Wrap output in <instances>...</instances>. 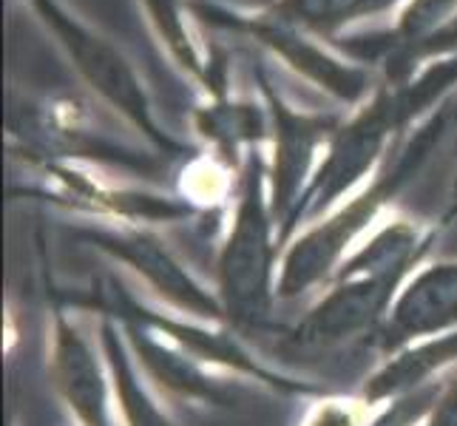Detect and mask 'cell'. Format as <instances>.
<instances>
[{
    "label": "cell",
    "instance_id": "cell-13",
    "mask_svg": "<svg viewBox=\"0 0 457 426\" xmlns=\"http://www.w3.org/2000/svg\"><path fill=\"white\" fill-rule=\"evenodd\" d=\"M103 341L108 350V361H112L114 370V381H117V392L122 401V413L129 418V426H170L165 421V415L156 409V404L145 396V389H139L137 375L129 364V358L120 350V341L114 336L112 327L103 330Z\"/></svg>",
    "mask_w": 457,
    "mask_h": 426
},
{
    "label": "cell",
    "instance_id": "cell-1",
    "mask_svg": "<svg viewBox=\"0 0 457 426\" xmlns=\"http://www.w3.org/2000/svg\"><path fill=\"white\" fill-rule=\"evenodd\" d=\"M440 125H444V120H435L427 129V134H420L412 146H409V151L398 156L395 168H389L384 173V180L375 182L372 191L358 196L346 211L336 213L329 222L312 228L307 236L298 239V245L285 259V271H281V279H278V296H285V298L302 296L312 284L327 279V273L333 271L338 259L344 256L346 245L353 242V236L375 216L378 205L395 194L409 180V173L423 163V156L429 151V142L435 137V129H440Z\"/></svg>",
    "mask_w": 457,
    "mask_h": 426
},
{
    "label": "cell",
    "instance_id": "cell-7",
    "mask_svg": "<svg viewBox=\"0 0 457 426\" xmlns=\"http://www.w3.org/2000/svg\"><path fill=\"white\" fill-rule=\"evenodd\" d=\"M97 242H103V247H108L122 262L134 264L139 273H145L179 307L199 315L219 313L213 298L148 236H97Z\"/></svg>",
    "mask_w": 457,
    "mask_h": 426
},
{
    "label": "cell",
    "instance_id": "cell-19",
    "mask_svg": "<svg viewBox=\"0 0 457 426\" xmlns=\"http://www.w3.org/2000/svg\"><path fill=\"white\" fill-rule=\"evenodd\" d=\"M350 423H353V418H350V413H344V409H324L312 426H350Z\"/></svg>",
    "mask_w": 457,
    "mask_h": 426
},
{
    "label": "cell",
    "instance_id": "cell-8",
    "mask_svg": "<svg viewBox=\"0 0 457 426\" xmlns=\"http://www.w3.org/2000/svg\"><path fill=\"white\" fill-rule=\"evenodd\" d=\"M54 372L62 396L69 398L74 413L83 418L86 426H108L105 415V387L100 378V367L94 361L88 344L77 330L60 324L54 344Z\"/></svg>",
    "mask_w": 457,
    "mask_h": 426
},
{
    "label": "cell",
    "instance_id": "cell-12",
    "mask_svg": "<svg viewBox=\"0 0 457 426\" xmlns=\"http://www.w3.org/2000/svg\"><path fill=\"white\" fill-rule=\"evenodd\" d=\"M264 38L273 40L298 69H304L310 77H315L319 83H324L329 91L341 94V97L353 100V97H358L361 91H364V77H361L358 71H353V69L338 66V63L324 57L321 52H315L312 46L285 35V31H264Z\"/></svg>",
    "mask_w": 457,
    "mask_h": 426
},
{
    "label": "cell",
    "instance_id": "cell-6",
    "mask_svg": "<svg viewBox=\"0 0 457 426\" xmlns=\"http://www.w3.org/2000/svg\"><path fill=\"white\" fill-rule=\"evenodd\" d=\"M457 327V262L423 271L389 310L386 347Z\"/></svg>",
    "mask_w": 457,
    "mask_h": 426
},
{
    "label": "cell",
    "instance_id": "cell-3",
    "mask_svg": "<svg viewBox=\"0 0 457 426\" xmlns=\"http://www.w3.org/2000/svg\"><path fill=\"white\" fill-rule=\"evenodd\" d=\"M423 103H429V97L423 94V88L415 91L412 86L395 94L392 100L375 103L364 117H358L350 129L336 139L333 151H329V160L321 168V177L315 180L312 191L307 202L298 208V213H319L344 191V188H350L361 173L370 168L378 151L384 148L386 134L395 129V125H401L406 117H412Z\"/></svg>",
    "mask_w": 457,
    "mask_h": 426
},
{
    "label": "cell",
    "instance_id": "cell-10",
    "mask_svg": "<svg viewBox=\"0 0 457 426\" xmlns=\"http://www.w3.org/2000/svg\"><path fill=\"white\" fill-rule=\"evenodd\" d=\"M278 114V160H276V208L287 211L302 182L307 163L312 156L315 142L321 137L324 122L295 117L285 108H276Z\"/></svg>",
    "mask_w": 457,
    "mask_h": 426
},
{
    "label": "cell",
    "instance_id": "cell-5",
    "mask_svg": "<svg viewBox=\"0 0 457 426\" xmlns=\"http://www.w3.org/2000/svg\"><path fill=\"white\" fill-rule=\"evenodd\" d=\"M35 4L46 14L49 26H54V31L62 38L66 49L77 60V66H80V71L88 77V83L154 137V125L148 120V105L143 97V88H139L131 69L125 66V60L108 43L88 35L83 26L71 23L54 4H49V0H35Z\"/></svg>",
    "mask_w": 457,
    "mask_h": 426
},
{
    "label": "cell",
    "instance_id": "cell-11",
    "mask_svg": "<svg viewBox=\"0 0 457 426\" xmlns=\"http://www.w3.org/2000/svg\"><path fill=\"white\" fill-rule=\"evenodd\" d=\"M418 256V233L409 225H392L384 233H378L375 239L361 250V254L344 264L341 281L355 276H372V273H401L406 264Z\"/></svg>",
    "mask_w": 457,
    "mask_h": 426
},
{
    "label": "cell",
    "instance_id": "cell-2",
    "mask_svg": "<svg viewBox=\"0 0 457 426\" xmlns=\"http://www.w3.org/2000/svg\"><path fill=\"white\" fill-rule=\"evenodd\" d=\"M270 276H273V242L270 222L262 199L259 168L250 171L239 213L230 239L219 262V290L225 310L236 322H259L270 305Z\"/></svg>",
    "mask_w": 457,
    "mask_h": 426
},
{
    "label": "cell",
    "instance_id": "cell-4",
    "mask_svg": "<svg viewBox=\"0 0 457 426\" xmlns=\"http://www.w3.org/2000/svg\"><path fill=\"white\" fill-rule=\"evenodd\" d=\"M401 281V273H372L341 281L338 288L315 305L307 319L293 330L295 350H329L350 341L381 319Z\"/></svg>",
    "mask_w": 457,
    "mask_h": 426
},
{
    "label": "cell",
    "instance_id": "cell-9",
    "mask_svg": "<svg viewBox=\"0 0 457 426\" xmlns=\"http://www.w3.org/2000/svg\"><path fill=\"white\" fill-rule=\"evenodd\" d=\"M457 358V333L432 338L420 347L401 353L398 358H392L389 364L375 372L367 384V398L370 401H381L389 396H406V392L420 389V384L427 378L440 370L444 364Z\"/></svg>",
    "mask_w": 457,
    "mask_h": 426
},
{
    "label": "cell",
    "instance_id": "cell-18",
    "mask_svg": "<svg viewBox=\"0 0 457 426\" xmlns=\"http://www.w3.org/2000/svg\"><path fill=\"white\" fill-rule=\"evenodd\" d=\"M440 254H444V256H457V211L452 213L444 236H440Z\"/></svg>",
    "mask_w": 457,
    "mask_h": 426
},
{
    "label": "cell",
    "instance_id": "cell-16",
    "mask_svg": "<svg viewBox=\"0 0 457 426\" xmlns=\"http://www.w3.org/2000/svg\"><path fill=\"white\" fill-rule=\"evenodd\" d=\"M446 49H457V18L446 21L444 26H437L429 35V40L420 46V52H427V54L446 52Z\"/></svg>",
    "mask_w": 457,
    "mask_h": 426
},
{
    "label": "cell",
    "instance_id": "cell-15",
    "mask_svg": "<svg viewBox=\"0 0 457 426\" xmlns=\"http://www.w3.org/2000/svg\"><path fill=\"white\" fill-rule=\"evenodd\" d=\"M454 0H418V4L409 9V14L403 18L401 31L406 38H420L432 31V26L440 21V14H446L452 9Z\"/></svg>",
    "mask_w": 457,
    "mask_h": 426
},
{
    "label": "cell",
    "instance_id": "cell-20",
    "mask_svg": "<svg viewBox=\"0 0 457 426\" xmlns=\"http://www.w3.org/2000/svg\"><path fill=\"white\" fill-rule=\"evenodd\" d=\"M454 211H457V180H454Z\"/></svg>",
    "mask_w": 457,
    "mask_h": 426
},
{
    "label": "cell",
    "instance_id": "cell-14",
    "mask_svg": "<svg viewBox=\"0 0 457 426\" xmlns=\"http://www.w3.org/2000/svg\"><path fill=\"white\" fill-rule=\"evenodd\" d=\"M435 396H437L435 387L406 392V396H401V401L392 406L384 418L375 421V426H412L429 409V404L435 401Z\"/></svg>",
    "mask_w": 457,
    "mask_h": 426
},
{
    "label": "cell",
    "instance_id": "cell-21",
    "mask_svg": "<svg viewBox=\"0 0 457 426\" xmlns=\"http://www.w3.org/2000/svg\"><path fill=\"white\" fill-rule=\"evenodd\" d=\"M250 4H259V0H250Z\"/></svg>",
    "mask_w": 457,
    "mask_h": 426
},
{
    "label": "cell",
    "instance_id": "cell-17",
    "mask_svg": "<svg viewBox=\"0 0 457 426\" xmlns=\"http://www.w3.org/2000/svg\"><path fill=\"white\" fill-rule=\"evenodd\" d=\"M429 426H457V381L449 387V392L437 401Z\"/></svg>",
    "mask_w": 457,
    "mask_h": 426
}]
</instances>
